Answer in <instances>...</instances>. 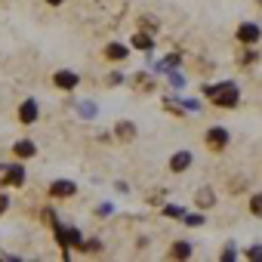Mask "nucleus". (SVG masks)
I'll return each mask as SVG.
<instances>
[{
  "instance_id": "nucleus-11",
  "label": "nucleus",
  "mask_w": 262,
  "mask_h": 262,
  "mask_svg": "<svg viewBox=\"0 0 262 262\" xmlns=\"http://www.w3.org/2000/svg\"><path fill=\"white\" fill-rule=\"evenodd\" d=\"M7 182L10 185H22L25 182V167H19V164L16 167H7Z\"/></svg>"
},
{
  "instance_id": "nucleus-1",
  "label": "nucleus",
  "mask_w": 262,
  "mask_h": 262,
  "mask_svg": "<svg viewBox=\"0 0 262 262\" xmlns=\"http://www.w3.org/2000/svg\"><path fill=\"white\" fill-rule=\"evenodd\" d=\"M204 93L213 96V102L222 105V108H234L237 99H241V90H237V83H231V80H222V83H216V86H207Z\"/></svg>"
},
{
  "instance_id": "nucleus-9",
  "label": "nucleus",
  "mask_w": 262,
  "mask_h": 262,
  "mask_svg": "<svg viewBox=\"0 0 262 262\" xmlns=\"http://www.w3.org/2000/svg\"><path fill=\"white\" fill-rule=\"evenodd\" d=\"M114 133H117V139H123V142H129V139H133V136H136V126H133V123H129V120H123V123H117V129H114Z\"/></svg>"
},
{
  "instance_id": "nucleus-21",
  "label": "nucleus",
  "mask_w": 262,
  "mask_h": 262,
  "mask_svg": "<svg viewBox=\"0 0 262 262\" xmlns=\"http://www.w3.org/2000/svg\"><path fill=\"white\" fill-rule=\"evenodd\" d=\"M170 80H173V83H176V86H182V83H185V80H182V74H176V71H173V74H170Z\"/></svg>"
},
{
  "instance_id": "nucleus-10",
  "label": "nucleus",
  "mask_w": 262,
  "mask_h": 262,
  "mask_svg": "<svg viewBox=\"0 0 262 262\" xmlns=\"http://www.w3.org/2000/svg\"><path fill=\"white\" fill-rule=\"evenodd\" d=\"M13 151H16L19 158H31V155L37 151V148H34V142H31V139H19V142L13 145Z\"/></svg>"
},
{
  "instance_id": "nucleus-4",
  "label": "nucleus",
  "mask_w": 262,
  "mask_h": 262,
  "mask_svg": "<svg viewBox=\"0 0 262 262\" xmlns=\"http://www.w3.org/2000/svg\"><path fill=\"white\" fill-rule=\"evenodd\" d=\"M37 114H40L37 99H22V105H19V120H22L25 126H31V123H37Z\"/></svg>"
},
{
  "instance_id": "nucleus-19",
  "label": "nucleus",
  "mask_w": 262,
  "mask_h": 262,
  "mask_svg": "<svg viewBox=\"0 0 262 262\" xmlns=\"http://www.w3.org/2000/svg\"><path fill=\"white\" fill-rule=\"evenodd\" d=\"M247 259H262V247H250L247 250Z\"/></svg>"
},
{
  "instance_id": "nucleus-13",
  "label": "nucleus",
  "mask_w": 262,
  "mask_h": 262,
  "mask_svg": "<svg viewBox=\"0 0 262 262\" xmlns=\"http://www.w3.org/2000/svg\"><path fill=\"white\" fill-rule=\"evenodd\" d=\"M105 56H108V59H126L129 50H126L123 43H108V47H105Z\"/></svg>"
},
{
  "instance_id": "nucleus-7",
  "label": "nucleus",
  "mask_w": 262,
  "mask_h": 262,
  "mask_svg": "<svg viewBox=\"0 0 262 262\" xmlns=\"http://www.w3.org/2000/svg\"><path fill=\"white\" fill-rule=\"evenodd\" d=\"M191 164H194V155H191V151H176V155L170 158V173H185Z\"/></svg>"
},
{
  "instance_id": "nucleus-14",
  "label": "nucleus",
  "mask_w": 262,
  "mask_h": 262,
  "mask_svg": "<svg viewBox=\"0 0 262 262\" xmlns=\"http://www.w3.org/2000/svg\"><path fill=\"white\" fill-rule=\"evenodd\" d=\"M133 47L142 50V53H151V50H155V40H151L148 34H136V37H133Z\"/></svg>"
},
{
  "instance_id": "nucleus-12",
  "label": "nucleus",
  "mask_w": 262,
  "mask_h": 262,
  "mask_svg": "<svg viewBox=\"0 0 262 262\" xmlns=\"http://www.w3.org/2000/svg\"><path fill=\"white\" fill-rule=\"evenodd\" d=\"M191 253H194V250H191V244H188V241H176V244H173V250H170V256H176V259H188Z\"/></svg>"
},
{
  "instance_id": "nucleus-6",
  "label": "nucleus",
  "mask_w": 262,
  "mask_h": 262,
  "mask_svg": "<svg viewBox=\"0 0 262 262\" xmlns=\"http://www.w3.org/2000/svg\"><path fill=\"white\" fill-rule=\"evenodd\" d=\"M53 83H56L59 90H74V86L80 83V77H77L74 71H68V68H62V71H56V74H53Z\"/></svg>"
},
{
  "instance_id": "nucleus-15",
  "label": "nucleus",
  "mask_w": 262,
  "mask_h": 262,
  "mask_svg": "<svg viewBox=\"0 0 262 262\" xmlns=\"http://www.w3.org/2000/svg\"><path fill=\"white\" fill-rule=\"evenodd\" d=\"M250 213L262 219V194H253V198H250Z\"/></svg>"
},
{
  "instance_id": "nucleus-18",
  "label": "nucleus",
  "mask_w": 262,
  "mask_h": 262,
  "mask_svg": "<svg viewBox=\"0 0 262 262\" xmlns=\"http://www.w3.org/2000/svg\"><path fill=\"white\" fill-rule=\"evenodd\" d=\"M77 247H83L86 253H99V250H102V244H99V241H86V244H77Z\"/></svg>"
},
{
  "instance_id": "nucleus-2",
  "label": "nucleus",
  "mask_w": 262,
  "mask_h": 262,
  "mask_svg": "<svg viewBox=\"0 0 262 262\" xmlns=\"http://www.w3.org/2000/svg\"><path fill=\"white\" fill-rule=\"evenodd\" d=\"M225 145H228V129H225V126L207 129V148H210V151H222Z\"/></svg>"
},
{
  "instance_id": "nucleus-22",
  "label": "nucleus",
  "mask_w": 262,
  "mask_h": 262,
  "mask_svg": "<svg viewBox=\"0 0 262 262\" xmlns=\"http://www.w3.org/2000/svg\"><path fill=\"white\" fill-rule=\"evenodd\" d=\"M7 204H10V201H7L4 194H0V213H4V210H7Z\"/></svg>"
},
{
  "instance_id": "nucleus-23",
  "label": "nucleus",
  "mask_w": 262,
  "mask_h": 262,
  "mask_svg": "<svg viewBox=\"0 0 262 262\" xmlns=\"http://www.w3.org/2000/svg\"><path fill=\"white\" fill-rule=\"evenodd\" d=\"M47 4H50V7H59V4H65V0H47Z\"/></svg>"
},
{
  "instance_id": "nucleus-8",
  "label": "nucleus",
  "mask_w": 262,
  "mask_h": 262,
  "mask_svg": "<svg viewBox=\"0 0 262 262\" xmlns=\"http://www.w3.org/2000/svg\"><path fill=\"white\" fill-rule=\"evenodd\" d=\"M259 37H262V31H259L256 22H244V25L237 28V40H241V43H256Z\"/></svg>"
},
{
  "instance_id": "nucleus-3",
  "label": "nucleus",
  "mask_w": 262,
  "mask_h": 262,
  "mask_svg": "<svg viewBox=\"0 0 262 262\" xmlns=\"http://www.w3.org/2000/svg\"><path fill=\"white\" fill-rule=\"evenodd\" d=\"M56 241H59V247H77L80 244V231L74 225H56Z\"/></svg>"
},
{
  "instance_id": "nucleus-24",
  "label": "nucleus",
  "mask_w": 262,
  "mask_h": 262,
  "mask_svg": "<svg viewBox=\"0 0 262 262\" xmlns=\"http://www.w3.org/2000/svg\"><path fill=\"white\" fill-rule=\"evenodd\" d=\"M256 4H259V7H262V0H256Z\"/></svg>"
},
{
  "instance_id": "nucleus-17",
  "label": "nucleus",
  "mask_w": 262,
  "mask_h": 262,
  "mask_svg": "<svg viewBox=\"0 0 262 262\" xmlns=\"http://www.w3.org/2000/svg\"><path fill=\"white\" fill-rule=\"evenodd\" d=\"M185 225H191V228H194V225H204V216H201V213H188V216H185Z\"/></svg>"
},
{
  "instance_id": "nucleus-20",
  "label": "nucleus",
  "mask_w": 262,
  "mask_h": 262,
  "mask_svg": "<svg viewBox=\"0 0 262 262\" xmlns=\"http://www.w3.org/2000/svg\"><path fill=\"white\" fill-rule=\"evenodd\" d=\"M164 213H167V216H185L179 207H164Z\"/></svg>"
},
{
  "instance_id": "nucleus-5",
  "label": "nucleus",
  "mask_w": 262,
  "mask_h": 262,
  "mask_svg": "<svg viewBox=\"0 0 262 262\" xmlns=\"http://www.w3.org/2000/svg\"><path fill=\"white\" fill-rule=\"evenodd\" d=\"M74 191H77V185H74V182H68V179H56V182L50 185V198H56V201L74 198Z\"/></svg>"
},
{
  "instance_id": "nucleus-16",
  "label": "nucleus",
  "mask_w": 262,
  "mask_h": 262,
  "mask_svg": "<svg viewBox=\"0 0 262 262\" xmlns=\"http://www.w3.org/2000/svg\"><path fill=\"white\" fill-rule=\"evenodd\" d=\"M198 204H201V207H210V204H213V191H210V188H201V191H198Z\"/></svg>"
}]
</instances>
